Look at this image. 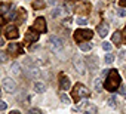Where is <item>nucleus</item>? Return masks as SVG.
Masks as SVG:
<instances>
[{"label":"nucleus","instance_id":"1","mask_svg":"<svg viewBox=\"0 0 126 114\" xmlns=\"http://www.w3.org/2000/svg\"><path fill=\"white\" fill-rule=\"evenodd\" d=\"M119 85H120V76H119L117 70H110L107 73V80H105V85H104L105 89L113 92L119 87Z\"/></svg>","mask_w":126,"mask_h":114},{"label":"nucleus","instance_id":"7","mask_svg":"<svg viewBox=\"0 0 126 114\" xmlns=\"http://www.w3.org/2000/svg\"><path fill=\"white\" fill-rule=\"evenodd\" d=\"M59 87L62 90H68L71 87V83H70V79L64 74V73H61L59 74Z\"/></svg>","mask_w":126,"mask_h":114},{"label":"nucleus","instance_id":"25","mask_svg":"<svg viewBox=\"0 0 126 114\" xmlns=\"http://www.w3.org/2000/svg\"><path fill=\"white\" fill-rule=\"evenodd\" d=\"M77 24H79V25H86V24H88V19L80 16V18H77Z\"/></svg>","mask_w":126,"mask_h":114},{"label":"nucleus","instance_id":"17","mask_svg":"<svg viewBox=\"0 0 126 114\" xmlns=\"http://www.w3.org/2000/svg\"><path fill=\"white\" fill-rule=\"evenodd\" d=\"M113 42H114L116 44L122 43V33H120V31H116V33L113 34Z\"/></svg>","mask_w":126,"mask_h":114},{"label":"nucleus","instance_id":"13","mask_svg":"<svg viewBox=\"0 0 126 114\" xmlns=\"http://www.w3.org/2000/svg\"><path fill=\"white\" fill-rule=\"evenodd\" d=\"M11 73H12V74H16V76L21 74V65H19V62H12V65H11Z\"/></svg>","mask_w":126,"mask_h":114},{"label":"nucleus","instance_id":"36","mask_svg":"<svg viewBox=\"0 0 126 114\" xmlns=\"http://www.w3.org/2000/svg\"><path fill=\"white\" fill-rule=\"evenodd\" d=\"M11 114H19V113H18V111H12Z\"/></svg>","mask_w":126,"mask_h":114},{"label":"nucleus","instance_id":"27","mask_svg":"<svg viewBox=\"0 0 126 114\" xmlns=\"http://www.w3.org/2000/svg\"><path fill=\"white\" fill-rule=\"evenodd\" d=\"M24 65H27V67H31V65H33V62H31V58H28V56H27V58H24Z\"/></svg>","mask_w":126,"mask_h":114},{"label":"nucleus","instance_id":"23","mask_svg":"<svg viewBox=\"0 0 126 114\" xmlns=\"http://www.w3.org/2000/svg\"><path fill=\"white\" fill-rule=\"evenodd\" d=\"M59 98H61V101H62V102H64V104H67V105H68V104L71 102V101L68 99V96H67V95H64V93H62V95H61Z\"/></svg>","mask_w":126,"mask_h":114},{"label":"nucleus","instance_id":"24","mask_svg":"<svg viewBox=\"0 0 126 114\" xmlns=\"http://www.w3.org/2000/svg\"><path fill=\"white\" fill-rule=\"evenodd\" d=\"M102 49H104V50H107V52H110V50H111V43L104 42V43H102Z\"/></svg>","mask_w":126,"mask_h":114},{"label":"nucleus","instance_id":"38","mask_svg":"<svg viewBox=\"0 0 126 114\" xmlns=\"http://www.w3.org/2000/svg\"><path fill=\"white\" fill-rule=\"evenodd\" d=\"M85 114H89V113H85Z\"/></svg>","mask_w":126,"mask_h":114},{"label":"nucleus","instance_id":"2","mask_svg":"<svg viewBox=\"0 0 126 114\" xmlns=\"http://www.w3.org/2000/svg\"><path fill=\"white\" fill-rule=\"evenodd\" d=\"M89 95H91V92H89L82 83H77V85L73 87V90H71V96H73L74 101H80L82 98H89Z\"/></svg>","mask_w":126,"mask_h":114},{"label":"nucleus","instance_id":"4","mask_svg":"<svg viewBox=\"0 0 126 114\" xmlns=\"http://www.w3.org/2000/svg\"><path fill=\"white\" fill-rule=\"evenodd\" d=\"M92 36H94V33H92L91 30H77V31L74 33V39H76L79 43L92 39Z\"/></svg>","mask_w":126,"mask_h":114},{"label":"nucleus","instance_id":"28","mask_svg":"<svg viewBox=\"0 0 126 114\" xmlns=\"http://www.w3.org/2000/svg\"><path fill=\"white\" fill-rule=\"evenodd\" d=\"M117 15H119V16H120V18H123V16H126V11H125V9H122V8H120V9H119V11H117Z\"/></svg>","mask_w":126,"mask_h":114},{"label":"nucleus","instance_id":"33","mask_svg":"<svg viewBox=\"0 0 126 114\" xmlns=\"http://www.w3.org/2000/svg\"><path fill=\"white\" fill-rule=\"evenodd\" d=\"M108 105H111V107L114 105V96H113V98H110V101H108Z\"/></svg>","mask_w":126,"mask_h":114},{"label":"nucleus","instance_id":"20","mask_svg":"<svg viewBox=\"0 0 126 114\" xmlns=\"http://www.w3.org/2000/svg\"><path fill=\"white\" fill-rule=\"evenodd\" d=\"M6 61H8V55H6V52L0 50V62H6Z\"/></svg>","mask_w":126,"mask_h":114},{"label":"nucleus","instance_id":"30","mask_svg":"<svg viewBox=\"0 0 126 114\" xmlns=\"http://www.w3.org/2000/svg\"><path fill=\"white\" fill-rule=\"evenodd\" d=\"M30 114H42V111H40V110H37V108H34V110H31V111H30Z\"/></svg>","mask_w":126,"mask_h":114},{"label":"nucleus","instance_id":"35","mask_svg":"<svg viewBox=\"0 0 126 114\" xmlns=\"http://www.w3.org/2000/svg\"><path fill=\"white\" fill-rule=\"evenodd\" d=\"M3 43H5V40H3V39H0V46H2Z\"/></svg>","mask_w":126,"mask_h":114},{"label":"nucleus","instance_id":"26","mask_svg":"<svg viewBox=\"0 0 126 114\" xmlns=\"http://www.w3.org/2000/svg\"><path fill=\"white\" fill-rule=\"evenodd\" d=\"M94 85H95V89L99 92V90H101V80H99V79H96V80L94 82Z\"/></svg>","mask_w":126,"mask_h":114},{"label":"nucleus","instance_id":"15","mask_svg":"<svg viewBox=\"0 0 126 114\" xmlns=\"http://www.w3.org/2000/svg\"><path fill=\"white\" fill-rule=\"evenodd\" d=\"M62 12H64V9H62L61 6H56V8H53V9L50 11V16H52V18H56V16H59Z\"/></svg>","mask_w":126,"mask_h":114},{"label":"nucleus","instance_id":"18","mask_svg":"<svg viewBox=\"0 0 126 114\" xmlns=\"http://www.w3.org/2000/svg\"><path fill=\"white\" fill-rule=\"evenodd\" d=\"M9 8H11L9 3H2V5H0V15H5L9 11Z\"/></svg>","mask_w":126,"mask_h":114},{"label":"nucleus","instance_id":"16","mask_svg":"<svg viewBox=\"0 0 126 114\" xmlns=\"http://www.w3.org/2000/svg\"><path fill=\"white\" fill-rule=\"evenodd\" d=\"M80 50H83V52H88V50H91L92 49V46H91V43H88V42H80Z\"/></svg>","mask_w":126,"mask_h":114},{"label":"nucleus","instance_id":"37","mask_svg":"<svg viewBox=\"0 0 126 114\" xmlns=\"http://www.w3.org/2000/svg\"><path fill=\"white\" fill-rule=\"evenodd\" d=\"M0 98H2V92H0Z\"/></svg>","mask_w":126,"mask_h":114},{"label":"nucleus","instance_id":"9","mask_svg":"<svg viewBox=\"0 0 126 114\" xmlns=\"http://www.w3.org/2000/svg\"><path fill=\"white\" fill-rule=\"evenodd\" d=\"M6 37L8 39H16L18 37V28L14 27V25H9L6 28Z\"/></svg>","mask_w":126,"mask_h":114},{"label":"nucleus","instance_id":"5","mask_svg":"<svg viewBox=\"0 0 126 114\" xmlns=\"http://www.w3.org/2000/svg\"><path fill=\"white\" fill-rule=\"evenodd\" d=\"M73 64H74V67H76V70L79 71V74H86V67H85V62H83V59H82V56L80 55H74L73 56Z\"/></svg>","mask_w":126,"mask_h":114},{"label":"nucleus","instance_id":"21","mask_svg":"<svg viewBox=\"0 0 126 114\" xmlns=\"http://www.w3.org/2000/svg\"><path fill=\"white\" fill-rule=\"evenodd\" d=\"M83 11H85V12H88V11H89V5H88V3H86L85 6H83V5H80V6L77 8V12H80V14H82Z\"/></svg>","mask_w":126,"mask_h":114},{"label":"nucleus","instance_id":"29","mask_svg":"<svg viewBox=\"0 0 126 114\" xmlns=\"http://www.w3.org/2000/svg\"><path fill=\"white\" fill-rule=\"evenodd\" d=\"M119 93H120V95H126V86H120Z\"/></svg>","mask_w":126,"mask_h":114},{"label":"nucleus","instance_id":"11","mask_svg":"<svg viewBox=\"0 0 126 114\" xmlns=\"http://www.w3.org/2000/svg\"><path fill=\"white\" fill-rule=\"evenodd\" d=\"M33 89H34L36 93H43V92H46V85L43 82H36L34 86H33Z\"/></svg>","mask_w":126,"mask_h":114},{"label":"nucleus","instance_id":"14","mask_svg":"<svg viewBox=\"0 0 126 114\" xmlns=\"http://www.w3.org/2000/svg\"><path fill=\"white\" fill-rule=\"evenodd\" d=\"M98 33H99V36H102V37H105L107 36V33H108V25L104 22V24H101L99 27H98Z\"/></svg>","mask_w":126,"mask_h":114},{"label":"nucleus","instance_id":"3","mask_svg":"<svg viewBox=\"0 0 126 114\" xmlns=\"http://www.w3.org/2000/svg\"><path fill=\"white\" fill-rule=\"evenodd\" d=\"M62 40L58 37V36H50L47 39V47L52 50V52H61L62 50Z\"/></svg>","mask_w":126,"mask_h":114},{"label":"nucleus","instance_id":"22","mask_svg":"<svg viewBox=\"0 0 126 114\" xmlns=\"http://www.w3.org/2000/svg\"><path fill=\"white\" fill-rule=\"evenodd\" d=\"M113 61H114V56H113L111 53H107V55H105V62H107V64H111Z\"/></svg>","mask_w":126,"mask_h":114},{"label":"nucleus","instance_id":"31","mask_svg":"<svg viewBox=\"0 0 126 114\" xmlns=\"http://www.w3.org/2000/svg\"><path fill=\"white\" fill-rule=\"evenodd\" d=\"M6 108V104L3 102V101H0V111H2V110H5Z\"/></svg>","mask_w":126,"mask_h":114},{"label":"nucleus","instance_id":"8","mask_svg":"<svg viewBox=\"0 0 126 114\" xmlns=\"http://www.w3.org/2000/svg\"><path fill=\"white\" fill-rule=\"evenodd\" d=\"M33 27H34V30L37 31V33H45L46 31V21H45V18H37L36 21H34V24H33Z\"/></svg>","mask_w":126,"mask_h":114},{"label":"nucleus","instance_id":"6","mask_svg":"<svg viewBox=\"0 0 126 114\" xmlns=\"http://www.w3.org/2000/svg\"><path fill=\"white\" fill-rule=\"evenodd\" d=\"M2 86H3L5 92H8V93H14V92L16 90V83H15V80H12V79H9V77L3 79Z\"/></svg>","mask_w":126,"mask_h":114},{"label":"nucleus","instance_id":"12","mask_svg":"<svg viewBox=\"0 0 126 114\" xmlns=\"http://www.w3.org/2000/svg\"><path fill=\"white\" fill-rule=\"evenodd\" d=\"M9 52L14 53V55H16V53H21L22 49H21L19 44H16V43H11V44H9Z\"/></svg>","mask_w":126,"mask_h":114},{"label":"nucleus","instance_id":"32","mask_svg":"<svg viewBox=\"0 0 126 114\" xmlns=\"http://www.w3.org/2000/svg\"><path fill=\"white\" fill-rule=\"evenodd\" d=\"M47 5H50V6H55V5H56V0H47Z\"/></svg>","mask_w":126,"mask_h":114},{"label":"nucleus","instance_id":"34","mask_svg":"<svg viewBox=\"0 0 126 114\" xmlns=\"http://www.w3.org/2000/svg\"><path fill=\"white\" fill-rule=\"evenodd\" d=\"M119 3H120V6H126V0H120Z\"/></svg>","mask_w":126,"mask_h":114},{"label":"nucleus","instance_id":"19","mask_svg":"<svg viewBox=\"0 0 126 114\" xmlns=\"http://www.w3.org/2000/svg\"><path fill=\"white\" fill-rule=\"evenodd\" d=\"M33 8L34 9H43L45 8V2L43 0H36V2L33 3Z\"/></svg>","mask_w":126,"mask_h":114},{"label":"nucleus","instance_id":"10","mask_svg":"<svg viewBox=\"0 0 126 114\" xmlns=\"http://www.w3.org/2000/svg\"><path fill=\"white\" fill-rule=\"evenodd\" d=\"M37 39H39V33H37L34 28L27 31V34H25V40H28V42H37Z\"/></svg>","mask_w":126,"mask_h":114}]
</instances>
